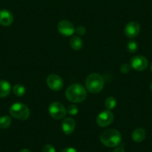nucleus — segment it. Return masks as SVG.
<instances>
[{
    "label": "nucleus",
    "instance_id": "obj_1",
    "mask_svg": "<svg viewBox=\"0 0 152 152\" xmlns=\"http://www.w3.org/2000/svg\"><path fill=\"white\" fill-rule=\"evenodd\" d=\"M65 94L69 102L81 103L87 98V89L80 84H73L68 87Z\"/></svg>",
    "mask_w": 152,
    "mask_h": 152
},
{
    "label": "nucleus",
    "instance_id": "obj_2",
    "mask_svg": "<svg viewBox=\"0 0 152 152\" xmlns=\"http://www.w3.org/2000/svg\"><path fill=\"white\" fill-rule=\"evenodd\" d=\"M100 140L102 144L107 147H116L122 141V135L117 130L113 128L108 129L101 134Z\"/></svg>",
    "mask_w": 152,
    "mask_h": 152
},
{
    "label": "nucleus",
    "instance_id": "obj_3",
    "mask_svg": "<svg viewBox=\"0 0 152 152\" xmlns=\"http://www.w3.org/2000/svg\"><path fill=\"white\" fill-rule=\"evenodd\" d=\"M86 89L90 93L96 94L102 91L104 86V80L99 73H91L86 78Z\"/></svg>",
    "mask_w": 152,
    "mask_h": 152
},
{
    "label": "nucleus",
    "instance_id": "obj_4",
    "mask_svg": "<svg viewBox=\"0 0 152 152\" xmlns=\"http://www.w3.org/2000/svg\"><path fill=\"white\" fill-rule=\"evenodd\" d=\"M10 114L19 120H26L30 116V110L25 104L17 102L10 107Z\"/></svg>",
    "mask_w": 152,
    "mask_h": 152
},
{
    "label": "nucleus",
    "instance_id": "obj_5",
    "mask_svg": "<svg viewBox=\"0 0 152 152\" xmlns=\"http://www.w3.org/2000/svg\"><path fill=\"white\" fill-rule=\"evenodd\" d=\"M49 113L50 116L56 120L64 119L66 115V109L61 102H55L50 104L49 107Z\"/></svg>",
    "mask_w": 152,
    "mask_h": 152
},
{
    "label": "nucleus",
    "instance_id": "obj_6",
    "mask_svg": "<svg viewBox=\"0 0 152 152\" xmlns=\"http://www.w3.org/2000/svg\"><path fill=\"white\" fill-rule=\"evenodd\" d=\"M113 113L109 110H106L101 112L98 115L97 118H96V122L99 127L104 128V127L109 126L113 122Z\"/></svg>",
    "mask_w": 152,
    "mask_h": 152
},
{
    "label": "nucleus",
    "instance_id": "obj_7",
    "mask_svg": "<svg viewBox=\"0 0 152 152\" xmlns=\"http://www.w3.org/2000/svg\"><path fill=\"white\" fill-rule=\"evenodd\" d=\"M46 84L48 87L52 90L59 91L64 87V81L59 75L51 74L46 78Z\"/></svg>",
    "mask_w": 152,
    "mask_h": 152
},
{
    "label": "nucleus",
    "instance_id": "obj_8",
    "mask_svg": "<svg viewBox=\"0 0 152 152\" xmlns=\"http://www.w3.org/2000/svg\"><path fill=\"white\" fill-rule=\"evenodd\" d=\"M148 61L147 58L142 55H137L133 57L130 61V65L134 69L137 71H144L148 66Z\"/></svg>",
    "mask_w": 152,
    "mask_h": 152
},
{
    "label": "nucleus",
    "instance_id": "obj_9",
    "mask_svg": "<svg viewBox=\"0 0 152 152\" xmlns=\"http://www.w3.org/2000/svg\"><path fill=\"white\" fill-rule=\"evenodd\" d=\"M58 31L63 36L69 37L75 32V28L71 22L68 20H61L58 24Z\"/></svg>",
    "mask_w": 152,
    "mask_h": 152
},
{
    "label": "nucleus",
    "instance_id": "obj_10",
    "mask_svg": "<svg viewBox=\"0 0 152 152\" xmlns=\"http://www.w3.org/2000/svg\"><path fill=\"white\" fill-rule=\"evenodd\" d=\"M140 32V26L137 22H130L125 28V34L128 38H134L138 36Z\"/></svg>",
    "mask_w": 152,
    "mask_h": 152
},
{
    "label": "nucleus",
    "instance_id": "obj_11",
    "mask_svg": "<svg viewBox=\"0 0 152 152\" xmlns=\"http://www.w3.org/2000/svg\"><path fill=\"white\" fill-rule=\"evenodd\" d=\"M75 129V121L72 118H66L62 122V131L66 135H70Z\"/></svg>",
    "mask_w": 152,
    "mask_h": 152
},
{
    "label": "nucleus",
    "instance_id": "obj_12",
    "mask_svg": "<svg viewBox=\"0 0 152 152\" xmlns=\"http://www.w3.org/2000/svg\"><path fill=\"white\" fill-rule=\"evenodd\" d=\"M14 21V16L8 10L4 9L0 11V24L3 26H11Z\"/></svg>",
    "mask_w": 152,
    "mask_h": 152
},
{
    "label": "nucleus",
    "instance_id": "obj_13",
    "mask_svg": "<svg viewBox=\"0 0 152 152\" xmlns=\"http://www.w3.org/2000/svg\"><path fill=\"white\" fill-rule=\"evenodd\" d=\"M11 86L8 81H0V98L7 97L11 93Z\"/></svg>",
    "mask_w": 152,
    "mask_h": 152
},
{
    "label": "nucleus",
    "instance_id": "obj_14",
    "mask_svg": "<svg viewBox=\"0 0 152 152\" xmlns=\"http://www.w3.org/2000/svg\"><path fill=\"white\" fill-rule=\"evenodd\" d=\"M146 136V132L145 129L142 128H138L134 131L132 134V139L136 142H141L145 140Z\"/></svg>",
    "mask_w": 152,
    "mask_h": 152
},
{
    "label": "nucleus",
    "instance_id": "obj_15",
    "mask_svg": "<svg viewBox=\"0 0 152 152\" xmlns=\"http://www.w3.org/2000/svg\"><path fill=\"white\" fill-rule=\"evenodd\" d=\"M69 45L74 50L78 51L82 49L83 47V41L81 38L78 36H73L70 39Z\"/></svg>",
    "mask_w": 152,
    "mask_h": 152
},
{
    "label": "nucleus",
    "instance_id": "obj_16",
    "mask_svg": "<svg viewBox=\"0 0 152 152\" xmlns=\"http://www.w3.org/2000/svg\"><path fill=\"white\" fill-rule=\"evenodd\" d=\"M11 124V118L9 116H3L0 117V128L6 129Z\"/></svg>",
    "mask_w": 152,
    "mask_h": 152
},
{
    "label": "nucleus",
    "instance_id": "obj_17",
    "mask_svg": "<svg viewBox=\"0 0 152 152\" xmlns=\"http://www.w3.org/2000/svg\"><path fill=\"white\" fill-rule=\"evenodd\" d=\"M116 104H117L116 99L114 97H113V96H110V97L107 98L104 102L105 107H106L107 109L109 110L114 109V108L116 107Z\"/></svg>",
    "mask_w": 152,
    "mask_h": 152
},
{
    "label": "nucleus",
    "instance_id": "obj_18",
    "mask_svg": "<svg viewBox=\"0 0 152 152\" xmlns=\"http://www.w3.org/2000/svg\"><path fill=\"white\" fill-rule=\"evenodd\" d=\"M13 92H14V93L16 96L20 97V96H23L25 95V93H26V88L22 84H16V85H14V88H13Z\"/></svg>",
    "mask_w": 152,
    "mask_h": 152
},
{
    "label": "nucleus",
    "instance_id": "obj_19",
    "mask_svg": "<svg viewBox=\"0 0 152 152\" xmlns=\"http://www.w3.org/2000/svg\"><path fill=\"white\" fill-rule=\"evenodd\" d=\"M127 49H128V52H131V53H135V52H137V50H138L139 45L137 41H135V40H131L128 43Z\"/></svg>",
    "mask_w": 152,
    "mask_h": 152
},
{
    "label": "nucleus",
    "instance_id": "obj_20",
    "mask_svg": "<svg viewBox=\"0 0 152 152\" xmlns=\"http://www.w3.org/2000/svg\"><path fill=\"white\" fill-rule=\"evenodd\" d=\"M78 110H78V107L76 106V105L71 104L67 107L66 112L67 113H69V115H71V116H75L76 114H78Z\"/></svg>",
    "mask_w": 152,
    "mask_h": 152
},
{
    "label": "nucleus",
    "instance_id": "obj_21",
    "mask_svg": "<svg viewBox=\"0 0 152 152\" xmlns=\"http://www.w3.org/2000/svg\"><path fill=\"white\" fill-rule=\"evenodd\" d=\"M131 65L128 64H123L120 66V72L123 74H127L131 71Z\"/></svg>",
    "mask_w": 152,
    "mask_h": 152
},
{
    "label": "nucleus",
    "instance_id": "obj_22",
    "mask_svg": "<svg viewBox=\"0 0 152 152\" xmlns=\"http://www.w3.org/2000/svg\"><path fill=\"white\" fill-rule=\"evenodd\" d=\"M75 31L76 33L79 35V36H84V35H85L86 32H87V30H86L84 26H79L75 28Z\"/></svg>",
    "mask_w": 152,
    "mask_h": 152
},
{
    "label": "nucleus",
    "instance_id": "obj_23",
    "mask_svg": "<svg viewBox=\"0 0 152 152\" xmlns=\"http://www.w3.org/2000/svg\"><path fill=\"white\" fill-rule=\"evenodd\" d=\"M42 152H56L55 151V147L53 145L50 144L46 145L43 147V150H42Z\"/></svg>",
    "mask_w": 152,
    "mask_h": 152
},
{
    "label": "nucleus",
    "instance_id": "obj_24",
    "mask_svg": "<svg viewBox=\"0 0 152 152\" xmlns=\"http://www.w3.org/2000/svg\"><path fill=\"white\" fill-rule=\"evenodd\" d=\"M61 152H78L75 148L72 147H68L64 148Z\"/></svg>",
    "mask_w": 152,
    "mask_h": 152
},
{
    "label": "nucleus",
    "instance_id": "obj_25",
    "mask_svg": "<svg viewBox=\"0 0 152 152\" xmlns=\"http://www.w3.org/2000/svg\"><path fill=\"white\" fill-rule=\"evenodd\" d=\"M113 152H125V151L122 147H118L114 149V150L113 151Z\"/></svg>",
    "mask_w": 152,
    "mask_h": 152
},
{
    "label": "nucleus",
    "instance_id": "obj_26",
    "mask_svg": "<svg viewBox=\"0 0 152 152\" xmlns=\"http://www.w3.org/2000/svg\"><path fill=\"white\" fill-rule=\"evenodd\" d=\"M20 152H31L28 149H23V150L20 151Z\"/></svg>",
    "mask_w": 152,
    "mask_h": 152
},
{
    "label": "nucleus",
    "instance_id": "obj_27",
    "mask_svg": "<svg viewBox=\"0 0 152 152\" xmlns=\"http://www.w3.org/2000/svg\"><path fill=\"white\" fill-rule=\"evenodd\" d=\"M151 90H152V83H151Z\"/></svg>",
    "mask_w": 152,
    "mask_h": 152
},
{
    "label": "nucleus",
    "instance_id": "obj_28",
    "mask_svg": "<svg viewBox=\"0 0 152 152\" xmlns=\"http://www.w3.org/2000/svg\"><path fill=\"white\" fill-rule=\"evenodd\" d=\"M151 72H152V64H151Z\"/></svg>",
    "mask_w": 152,
    "mask_h": 152
}]
</instances>
